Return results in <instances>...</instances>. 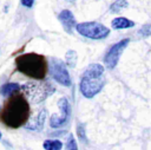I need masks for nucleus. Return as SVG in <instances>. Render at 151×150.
I'll list each match as a JSON object with an SVG mask.
<instances>
[{"instance_id": "1", "label": "nucleus", "mask_w": 151, "mask_h": 150, "mask_svg": "<svg viewBox=\"0 0 151 150\" xmlns=\"http://www.w3.org/2000/svg\"><path fill=\"white\" fill-rule=\"evenodd\" d=\"M29 118V104L22 93H14L5 102L0 110L1 123L9 129H18L25 125Z\"/></svg>"}, {"instance_id": "2", "label": "nucleus", "mask_w": 151, "mask_h": 150, "mask_svg": "<svg viewBox=\"0 0 151 150\" xmlns=\"http://www.w3.org/2000/svg\"><path fill=\"white\" fill-rule=\"evenodd\" d=\"M15 66L20 73L37 80L44 79L48 69L46 58L42 54L34 52L18 56L15 58Z\"/></svg>"}, {"instance_id": "3", "label": "nucleus", "mask_w": 151, "mask_h": 150, "mask_svg": "<svg viewBox=\"0 0 151 150\" xmlns=\"http://www.w3.org/2000/svg\"><path fill=\"white\" fill-rule=\"evenodd\" d=\"M104 66L100 64H91L83 73L80 80V92L86 98H93L98 94L105 85Z\"/></svg>"}, {"instance_id": "4", "label": "nucleus", "mask_w": 151, "mask_h": 150, "mask_svg": "<svg viewBox=\"0 0 151 150\" xmlns=\"http://www.w3.org/2000/svg\"><path fill=\"white\" fill-rule=\"evenodd\" d=\"M20 91L24 94V97L27 99V102H29L31 104H40L47 97L53 94L55 89L47 80L33 79L20 85Z\"/></svg>"}, {"instance_id": "5", "label": "nucleus", "mask_w": 151, "mask_h": 150, "mask_svg": "<svg viewBox=\"0 0 151 150\" xmlns=\"http://www.w3.org/2000/svg\"><path fill=\"white\" fill-rule=\"evenodd\" d=\"M77 32L79 34H81L83 37L90 38V39H104L110 34V30L100 24V22H96V21H86V22H80L77 24L76 27Z\"/></svg>"}, {"instance_id": "6", "label": "nucleus", "mask_w": 151, "mask_h": 150, "mask_svg": "<svg viewBox=\"0 0 151 150\" xmlns=\"http://www.w3.org/2000/svg\"><path fill=\"white\" fill-rule=\"evenodd\" d=\"M50 73L52 78L59 83L63 86H70L71 85V78L70 73L67 71L66 64L58 59V58H51L50 60Z\"/></svg>"}, {"instance_id": "7", "label": "nucleus", "mask_w": 151, "mask_h": 150, "mask_svg": "<svg viewBox=\"0 0 151 150\" xmlns=\"http://www.w3.org/2000/svg\"><path fill=\"white\" fill-rule=\"evenodd\" d=\"M58 106L60 110V115H52L50 118V125L53 129H59L67 124L71 117V105L66 98H60L58 100Z\"/></svg>"}, {"instance_id": "8", "label": "nucleus", "mask_w": 151, "mask_h": 150, "mask_svg": "<svg viewBox=\"0 0 151 150\" xmlns=\"http://www.w3.org/2000/svg\"><path fill=\"white\" fill-rule=\"evenodd\" d=\"M129 43H130L129 39H123V40H120V41H118L111 46V48L106 52V54L104 57V63H105V66L107 69L112 70L113 67L117 66L118 60L120 58V54L123 53L125 47L129 45Z\"/></svg>"}, {"instance_id": "9", "label": "nucleus", "mask_w": 151, "mask_h": 150, "mask_svg": "<svg viewBox=\"0 0 151 150\" xmlns=\"http://www.w3.org/2000/svg\"><path fill=\"white\" fill-rule=\"evenodd\" d=\"M58 19L60 21V24L63 25L64 30L67 32V33H72V30L76 27L77 25V21L74 19V15L73 13L70 11V9H63L59 15H58Z\"/></svg>"}, {"instance_id": "10", "label": "nucleus", "mask_w": 151, "mask_h": 150, "mask_svg": "<svg viewBox=\"0 0 151 150\" xmlns=\"http://www.w3.org/2000/svg\"><path fill=\"white\" fill-rule=\"evenodd\" d=\"M45 119H46V110L42 109L38 112V115L31 119L29 122H27L25 124L26 129L28 130H34V131H40L42 128H44V124H45Z\"/></svg>"}, {"instance_id": "11", "label": "nucleus", "mask_w": 151, "mask_h": 150, "mask_svg": "<svg viewBox=\"0 0 151 150\" xmlns=\"http://www.w3.org/2000/svg\"><path fill=\"white\" fill-rule=\"evenodd\" d=\"M112 27L114 30H124V28H129V27H133L134 26V22L125 17H119V18H116L112 20L111 22Z\"/></svg>"}, {"instance_id": "12", "label": "nucleus", "mask_w": 151, "mask_h": 150, "mask_svg": "<svg viewBox=\"0 0 151 150\" xmlns=\"http://www.w3.org/2000/svg\"><path fill=\"white\" fill-rule=\"evenodd\" d=\"M20 91V85L18 83H6L0 87L1 96H12Z\"/></svg>"}, {"instance_id": "13", "label": "nucleus", "mask_w": 151, "mask_h": 150, "mask_svg": "<svg viewBox=\"0 0 151 150\" xmlns=\"http://www.w3.org/2000/svg\"><path fill=\"white\" fill-rule=\"evenodd\" d=\"M42 146L45 150H61L63 143L59 139H46L44 141Z\"/></svg>"}, {"instance_id": "14", "label": "nucleus", "mask_w": 151, "mask_h": 150, "mask_svg": "<svg viewBox=\"0 0 151 150\" xmlns=\"http://www.w3.org/2000/svg\"><path fill=\"white\" fill-rule=\"evenodd\" d=\"M125 7H127V1H126V0H116V1L111 5L110 9H111V12L117 13V12L122 11L123 8H125Z\"/></svg>"}, {"instance_id": "15", "label": "nucleus", "mask_w": 151, "mask_h": 150, "mask_svg": "<svg viewBox=\"0 0 151 150\" xmlns=\"http://www.w3.org/2000/svg\"><path fill=\"white\" fill-rule=\"evenodd\" d=\"M66 63H67V65L68 66H71V67H74V65H76V63H77V53L74 52V51H72V50H70V51H67L66 52Z\"/></svg>"}, {"instance_id": "16", "label": "nucleus", "mask_w": 151, "mask_h": 150, "mask_svg": "<svg viewBox=\"0 0 151 150\" xmlns=\"http://www.w3.org/2000/svg\"><path fill=\"white\" fill-rule=\"evenodd\" d=\"M77 135L79 137V139L81 142H87V138H86V132H85V126L83 123H79L77 125Z\"/></svg>"}, {"instance_id": "17", "label": "nucleus", "mask_w": 151, "mask_h": 150, "mask_svg": "<svg viewBox=\"0 0 151 150\" xmlns=\"http://www.w3.org/2000/svg\"><path fill=\"white\" fill-rule=\"evenodd\" d=\"M138 34L143 38L151 37V24H146V25L142 26V28L138 31Z\"/></svg>"}, {"instance_id": "18", "label": "nucleus", "mask_w": 151, "mask_h": 150, "mask_svg": "<svg viewBox=\"0 0 151 150\" xmlns=\"http://www.w3.org/2000/svg\"><path fill=\"white\" fill-rule=\"evenodd\" d=\"M66 150H78V145L77 142L73 137V135H70L66 142Z\"/></svg>"}, {"instance_id": "19", "label": "nucleus", "mask_w": 151, "mask_h": 150, "mask_svg": "<svg viewBox=\"0 0 151 150\" xmlns=\"http://www.w3.org/2000/svg\"><path fill=\"white\" fill-rule=\"evenodd\" d=\"M34 4V0H21V5L27 7V8H31Z\"/></svg>"}, {"instance_id": "20", "label": "nucleus", "mask_w": 151, "mask_h": 150, "mask_svg": "<svg viewBox=\"0 0 151 150\" xmlns=\"http://www.w3.org/2000/svg\"><path fill=\"white\" fill-rule=\"evenodd\" d=\"M1 136H2V135H1V131H0V139H1Z\"/></svg>"}, {"instance_id": "21", "label": "nucleus", "mask_w": 151, "mask_h": 150, "mask_svg": "<svg viewBox=\"0 0 151 150\" xmlns=\"http://www.w3.org/2000/svg\"><path fill=\"white\" fill-rule=\"evenodd\" d=\"M71 1H73V0H71Z\"/></svg>"}, {"instance_id": "22", "label": "nucleus", "mask_w": 151, "mask_h": 150, "mask_svg": "<svg viewBox=\"0 0 151 150\" xmlns=\"http://www.w3.org/2000/svg\"><path fill=\"white\" fill-rule=\"evenodd\" d=\"M0 110H1V109H0Z\"/></svg>"}]
</instances>
